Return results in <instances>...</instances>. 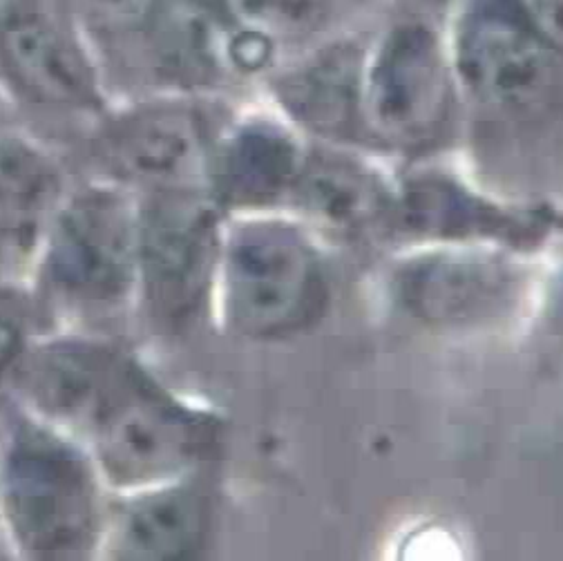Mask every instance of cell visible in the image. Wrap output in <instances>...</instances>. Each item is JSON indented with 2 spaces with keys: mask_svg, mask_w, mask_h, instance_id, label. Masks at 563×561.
I'll return each mask as SVG.
<instances>
[{
  "mask_svg": "<svg viewBox=\"0 0 563 561\" xmlns=\"http://www.w3.org/2000/svg\"><path fill=\"white\" fill-rule=\"evenodd\" d=\"M108 504L92 454L16 398H0V524L21 554L86 559Z\"/></svg>",
  "mask_w": 563,
  "mask_h": 561,
  "instance_id": "obj_1",
  "label": "cell"
},
{
  "mask_svg": "<svg viewBox=\"0 0 563 561\" xmlns=\"http://www.w3.org/2000/svg\"><path fill=\"white\" fill-rule=\"evenodd\" d=\"M139 206L119 184L65 193L38 244L36 292L60 316L112 318L136 300Z\"/></svg>",
  "mask_w": 563,
  "mask_h": 561,
  "instance_id": "obj_2",
  "label": "cell"
},
{
  "mask_svg": "<svg viewBox=\"0 0 563 561\" xmlns=\"http://www.w3.org/2000/svg\"><path fill=\"white\" fill-rule=\"evenodd\" d=\"M99 474L119 490L175 481L216 450V420L173 396L128 354L81 432Z\"/></svg>",
  "mask_w": 563,
  "mask_h": 561,
  "instance_id": "obj_3",
  "label": "cell"
},
{
  "mask_svg": "<svg viewBox=\"0 0 563 561\" xmlns=\"http://www.w3.org/2000/svg\"><path fill=\"white\" fill-rule=\"evenodd\" d=\"M456 84L483 108L519 119L563 110V54L537 36L510 0H450Z\"/></svg>",
  "mask_w": 563,
  "mask_h": 561,
  "instance_id": "obj_4",
  "label": "cell"
},
{
  "mask_svg": "<svg viewBox=\"0 0 563 561\" xmlns=\"http://www.w3.org/2000/svg\"><path fill=\"white\" fill-rule=\"evenodd\" d=\"M456 75L445 25L428 10L394 12L367 38L363 110L402 148L430 146L454 110Z\"/></svg>",
  "mask_w": 563,
  "mask_h": 561,
  "instance_id": "obj_5",
  "label": "cell"
},
{
  "mask_svg": "<svg viewBox=\"0 0 563 561\" xmlns=\"http://www.w3.org/2000/svg\"><path fill=\"white\" fill-rule=\"evenodd\" d=\"M139 206L136 300L162 329L201 307L218 260V216L197 188L144 190Z\"/></svg>",
  "mask_w": 563,
  "mask_h": 561,
  "instance_id": "obj_6",
  "label": "cell"
},
{
  "mask_svg": "<svg viewBox=\"0 0 563 561\" xmlns=\"http://www.w3.org/2000/svg\"><path fill=\"white\" fill-rule=\"evenodd\" d=\"M227 314L253 338L287 336L318 318L324 275L316 251L285 224H244L224 260Z\"/></svg>",
  "mask_w": 563,
  "mask_h": 561,
  "instance_id": "obj_7",
  "label": "cell"
},
{
  "mask_svg": "<svg viewBox=\"0 0 563 561\" xmlns=\"http://www.w3.org/2000/svg\"><path fill=\"white\" fill-rule=\"evenodd\" d=\"M0 81L43 110H103L99 69L63 0H0Z\"/></svg>",
  "mask_w": 563,
  "mask_h": 561,
  "instance_id": "obj_8",
  "label": "cell"
},
{
  "mask_svg": "<svg viewBox=\"0 0 563 561\" xmlns=\"http://www.w3.org/2000/svg\"><path fill=\"white\" fill-rule=\"evenodd\" d=\"M92 153L108 182L123 188H195L210 168V123L184 99L139 103L99 128Z\"/></svg>",
  "mask_w": 563,
  "mask_h": 561,
  "instance_id": "obj_9",
  "label": "cell"
},
{
  "mask_svg": "<svg viewBox=\"0 0 563 561\" xmlns=\"http://www.w3.org/2000/svg\"><path fill=\"white\" fill-rule=\"evenodd\" d=\"M125 356V349L108 338L60 336L27 344L8 383L14 398L36 416L81 435Z\"/></svg>",
  "mask_w": 563,
  "mask_h": 561,
  "instance_id": "obj_10",
  "label": "cell"
},
{
  "mask_svg": "<svg viewBox=\"0 0 563 561\" xmlns=\"http://www.w3.org/2000/svg\"><path fill=\"white\" fill-rule=\"evenodd\" d=\"M210 526L208 490L195 481H166L108 504L101 548L112 559H188L206 546Z\"/></svg>",
  "mask_w": 563,
  "mask_h": 561,
  "instance_id": "obj_11",
  "label": "cell"
},
{
  "mask_svg": "<svg viewBox=\"0 0 563 561\" xmlns=\"http://www.w3.org/2000/svg\"><path fill=\"white\" fill-rule=\"evenodd\" d=\"M369 34L340 32L324 38L277 81L287 110L313 130L349 136L363 121V75Z\"/></svg>",
  "mask_w": 563,
  "mask_h": 561,
  "instance_id": "obj_12",
  "label": "cell"
},
{
  "mask_svg": "<svg viewBox=\"0 0 563 561\" xmlns=\"http://www.w3.org/2000/svg\"><path fill=\"white\" fill-rule=\"evenodd\" d=\"M512 294V275L497 262L476 257H430L409 264L398 277L400 302L434 324L472 322L497 314Z\"/></svg>",
  "mask_w": 563,
  "mask_h": 561,
  "instance_id": "obj_13",
  "label": "cell"
},
{
  "mask_svg": "<svg viewBox=\"0 0 563 561\" xmlns=\"http://www.w3.org/2000/svg\"><path fill=\"white\" fill-rule=\"evenodd\" d=\"M65 195L56 160L23 136L0 130V264L41 244Z\"/></svg>",
  "mask_w": 563,
  "mask_h": 561,
  "instance_id": "obj_14",
  "label": "cell"
},
{
  "mask_svg": "<svg viewBox=\"0 0 563 561\" xmlns=\"http://www.w3.org/2000/svg\"><path fill=\"white\" fill-rule=\"evenodd\" d=\"M216 195L229 206H264L296 186L298 151L291 139L266 123L238 130L210 160Z\"/></svg>",
  "mask_w": 563,
  "mask_h": 561,
  "instance_id": "obj_15",
  "label": "cell"
},
{
  "mask_svg": "<svg viewBox=\"0 0 563 561\" xmlns=\"http://www.w3.org/2000/svg\"><path fill=\"white\" fill-rule=\"evenodd\" d=\"M402 227L411 233L443 238H528L534 222H523L504 210L478 201L463 188L441 179L413 182L400 204Z\"/></svg>",
  "mask_w": 563,
  "mask_h": 561,
  "instance_id": "obj_16",
  "label": "cell"
},
{
  "mask_svg": "<svg viewBox=\"0 0 563 561\" xmlns=\"http://www.w3.org/2000/svg\"><path fill=\"white\" fill-rule=\"evenodd\" d=\"M229 23L257 32L277 47L331 38L376 0H213Z\"/></svg>",
  "mask_w": 563,
  "mask_h": 561,
  "instance_id": "obj_17",
  "label": "cell"
},
{
  "mask_svg": "<svg viewBox=\"0 0 563 561\" xmlns=\"http://www.w3.org/2000/svg\"><path fill=\"white\" fill-rule=\"evenodd\" d=\"M296 190L305 208L340 231L369 227L387 210V193L380 182L346 160L313 157L300 168Z\"/></svg>",
  "mask_w": 563,
  "mask_h": 561,
  "instance_id": "obj_18",
  "label": "cell"
},
{
  "mask_svg": "<svg viewBox=\"0 0 563 561\" xmlns=\"http://www.w3.org/2000/svg\"><path fill=\"white\" fill-rule=\"evenodd\" d=\"M63 3L101 43H110L119 54L130 50L132 56L162 0H63Z\"/></svg>",
  "mask_w": 563,
  "mask_h": 561,
  "instance_id": "obj_19",
  "label": "cell"
},
{
  "mask_svg": "<svg viewBox=\"0 0 563 561\" xmlns=\"http://www.w3.org/2000/svg\"><path fill=\"white\" fill-rule=\"evenodd\" d=\"M25 320L21 302L8 292H0V385L8 383L27 346Z\"/></svg>",
  "mask_w": 563,
  "mask_h": 561,
  "instance_id": "obj_20",
  "label": "cell"
},
{
  "mask_svg": "<svg viewBox=\"0 0 563 561\" xmlns=\"http://www.w3.org/2000/svg\"><path fill=\"white\" fill-rule=\"evenodd\" d=\"M526 25L563 54V0H510Z\"/></svg>",
  "mask_w": 563,
  "mask_h": 561,
  "instance_id": "obj_21",
  "label": "cell"
},
{
  "mask_svg": "<svg viewBox=\"0 0 563 561\" xmlns=\"http://www.w3.org/2000/svg\"><path fill=\"white\" fill-rule=\"evenodd\" d=\"M5 117H8V106H5V99H3V95H0V130H3Z\"/></svg>",
  "mask_w": 563,
  "mask_h": 561,
  "instance_id": "obj_22",
  "label": "cell"
},
{
  "mask_svg": "<svg viewBox=\"0 0 563 561\" xmlns=\"http://www.w3.org/2000/svg\"><path fill=\"white\" fill-rule=\"evenodd\" d=\"M5 548H8V537H5L3 524H0V557H3V554H5Z\"/></svg>",
  "mask_w": 563,
  "mask_h": 561,
  "instance_id": "obj_23",
  "label": "cell"
}]
</instances>
